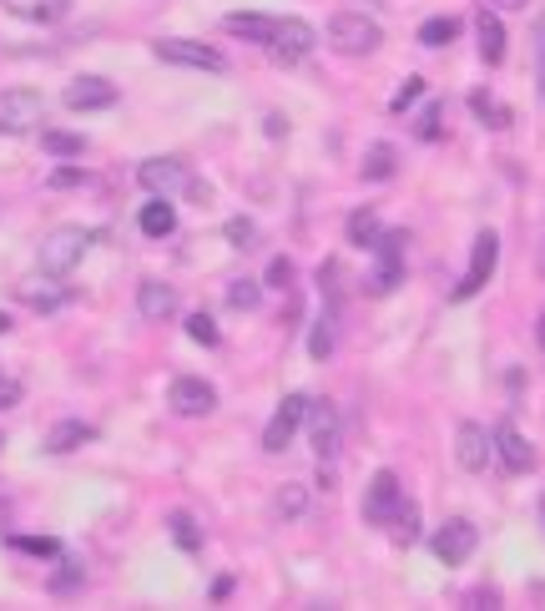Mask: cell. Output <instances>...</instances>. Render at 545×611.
Here are the masks:
<instances>
[{
  "mask_svg": "<svg viewBox=\"0 0 545 611\" xmlns=\"http://www.w3.org/2000/svg\"><path fill=\"white\" fill-rule=\"evenodd\" d=\"M96 233L92 228H76V223H66V228H51L46 238H41V253H36V264L46 278H72L76 268H82L86 248H92Z\"/></svg>",
  "mask_w": 545,
  "mask_h": 611,
  "instance_id": "6da1fadb",
  "label": "cell"
},
{
  "mask_svg": "<svg viewBox=\"0 0 545 611\" xmlns=\"http://www.w3.org/2000/svg\"><path fill=\"white\" fill-rule=\"evenodd\" d=\"M323 36H329V46L339 51V56H374V51L384 46L380 21H368L364 11H333Z\"/></svg>",
  "mask_w": 545,
  "mask_h": 611,
  "instance_id": "7a4b0ae2",
  "label": "cell"
},
{
  "mask_svg": "<svg viewBox=\"0 0 545 611\" xmlns=\"http://www.w3.org/2000/svg\"><path fill=\"white\" fill-rule=\"evenodd\" d=\"M46 101L36 86H6L0 92V137H25L31 127H41Z\"/></svg>",
  "mask_w": 545,
  "mask_h": 611,
  "instance_id": "3957f363",
  "label": "cell"
},
{
  "mask_svg": "<svg viewBox=\"0 0 545 611\" xmlns=\"http://www.w3.org/2000/svg\"><path fill=\"white\" fill-rule=\"evenodd\" d=\"M495 258H500V238H495V228H480L474 233V248H470V268H464V278L455 283V293H450V303H470L480 288L495 278Z\"/></svg>",
  "mask_w": 545,
  "mask_h": 611,
  "instance_id": "277c9868",
  "label": "cell"
},
{
  "mask_svg": "<svg viewBox=\"0 0 545 611\" xmlns=\"http://www.w3.org/2000/svg\"><path fill=\"white\" fill-rule=\"evenodd\" d=\"M404 238H409V233H384V238L374 243V268H368V278H364V293L384 299V293H394V288L404 283Z\"/></svg>",
  "mask_w": 545,
  "mask_h": 611,
  "instance_id": "5b68a950",
  "label": "cell"
},
{
  "mask_svg": "<svg viewBox=\"0 0 545 611\" xmlns=\"http://www.w3.org/2000/svg\"><path fill=\"white\" fill-rule=\"evenodd\" d=\"M303 430H309L313 455H319V460H323V470H329V465H333V455H339V444H344V420H339L333 399H309Z\"/></svg>",
  "mask_w": 545,
  "mask_h": 611,
  "instance_id": "8992f818",
  "label": "cell"
},
{
  "mask_svg": "<svg viewBox=\"0 0 545 611\" xmlns=\"http://www.w3.org/2000/svg\"><path fill=\"white\" fill-rule=\"evenodd\" d=\"M167 405H172V415H182V420H207L217 409V389H213V379H202V374H178V379L167 384Z\"/></svg>",
  "mask_w": 545,
  "mask_h": 611,
  "instance_id": "52a82bcc",
  "label": "cell"
},
{
  "mask_svg": "<svg viewBox=\"0 0 545 611\" xmlns=\"http://www.w3.org/2000/svg\"><path fill=\"white\" fill-rule=\"evenodd\" d=\"M313 25L303 21V15H278V31H272L268 41V56L278 61V66H303V61L313 56Z\"/></svg>",
  "mask_w": 545,
  "mask_h": 611,
  "instance_id": "ba28073f",
  "label": "cell"
},
{
  "mask_svg": "<svg viewBox=\"0 0 545 611\" xmlns=\"http://www.w3.org/2000/svg\"><path fill=\"white\" fill-rule=\"evenodd\" d=\"M137 182H142V192H152V197H172V192L197 187V178H192V168L182 157H147L142 168H137Z\"/></svg>",
  "mask_w": 545,
  "mask_h": 611,
  "instance_id": "9c48e42d",
  "label": "cell"
},
{
  "mask_svg": "<svg viewBox=\"0 0 545 611\" xmlns=\"http://www.w3.org/2000/svg\"><path fill=\"white\" fill-rule=\"evenodd\" d=\"M152 51L167 61V66H188V72H213V76L227 72V56H223V51H217V46H202V41L162 36V41H152Z\"/></svg>",
  "mask_w": 545,
  "mask_h": 611,
  "instance_id": "30bf717a",
  "label": "cell"
},
{
  "mask_svg": "<svg viewBox=\"0 0 545 611\" xmlns=\"http://www.w3.org/2000/svg\"><path fill=\"white\" fill-rule=\"evenodd\" d=\"M474 546H480V530H474V521H464V516H450L445 526H435V536H429V551H435L445 566H464L474 556Z\"/></svg>",
  "mask_w": 545,
  "mask_h": 611,
  "instance_id": "8fae6325",
  "label": "cell"
},
{
  "mask_svg": "<svg viewBox=\"0 0 545 611\" xmlns=\"http://www.w3.org/2000/svg\"><path fill=\"white\" fill-rule=\"evenodd\" d=\"M303 415H309V395H284L278 399L268 430H263V450H268V455H284L288 444H293V435L303 430Z\"/></svg>",
  "mask_w": 545,
  "mask_h": 611,
  "instance_id": "7c38bea8",
  "label": "cell"
},
{
  "mask_svg": "<svg viewBox=\"0 0 545 611\" xmlns=\"http://www.w3.org/2000/svg\"><path fill=\"white\" fill-rule=\"evenodd\" d=\"M490 460H495V440H490L485 425H474V420L455 425V465H460L464 475H480Z\"/></svg>",
  "mask_w": 545,
  "mask_h": 611,
  "instance_id": "4fadbf2b",
  "label": "cell"
},
{
  "mask_svg": "<svg viewBox=\"0 0 545 611\" xmlns=\"http://www.w3.org/2000/svg\"><path fill=\"white\" fill-rule=\"evenodd\" d=\"M490 440H495V460L510 470V475H531L535 460H541V455H535V444L525 440L515 420H500L495 430H490Z\"/></svg>",
  "mask_w": 545,
  "mask_h": 611,
  "instance_id": "5bb4252c",
  "label": "cell"
},
{
  "mask_svg": "<svg viewBox=\"0 0 545 611\" xmlns=\"http://www.w3.org/2000/svg\"><path fill=\"white\" fill-rule=\"evenodd\" d=\"M399 501H404L399 475H394V470H374V480H368V491H364V521L368 526H384Z\"/></svg>",
  "mask_w": 545,
  "mask_h": 611,
  "instance_id": "9a60e30c",
  "label": "cell"
},
{
  "mask_svg": "<svg viewBox=\"0 0 545 611\" xmlns=\"http://www.w3.org/2000/svg\"><path fill=\"white\" fill-rule=\"evenodd\" d=\"M61 101H66V107L72 111H101V107H111V101H117V86L107 82V76H72V86H66V92H61Z\"/></svg>",
  "mask_w": 545,
  "mask_h": 611,
  "instance_id": "2e32d148",
  "label": "cell"
},
{
  "mask_svg": "<svg viewBox=\"0 0 545 611\" xmlns=\"http://www.w3.org/2000/svg\"><path fill=\"white\" fill-rule=\"evenodd\" d=\"M137 313H142V319H152V324H167V319L178 313V288L147 278V283L137 288Z\"/></svg>",
  "mask_w": 545,
  "mask_h": 611,
  "instance_id": "e0dca14e",
  "label": "cell"
},
{
  "mask_svg": "<svg viewBox=\"0 0 545 611\" xmlns=\"http://www.w3.org/2000/svg\"><path fill=\"white\" fill-rule=\"evenodd\" d=\"M223 31L237 41H258V46H268L272 31H278V15H258V11H233L223 15Z\"/></svg>",
  "mask_w": 545,
  "mask_h": 611,
  "instance_id": "ac0fdd59",
  "label": "cell"
},
{
  "mask_svg": "<svg viewBox=\"0 0 545 611\" xmlns=\"http://www.w3.org/2000/svg\"><path fill=\"white\" fill-rule=\"evenodd\" d=\"M474 36H480V56H485V66H500L505 61V25H500V15L490 11H474Z\"/></svg>",
  "mask_w": 545,
  "mask_h": 611,
  "instance_id": "d6986e66",
  "label": "cell"
},
{
  "mask_svg": "<svg viewBox=\"0 0 545 611\" xmlns=\"http://www.w3.org/2000/svg\"><path fill=\"white\" fill-rule=\"evenodd\" d=\"M92 440H96V430L86 420H61V425H51L46 450L51 455H72V450H82V444H92Z\"/></svg>",
  "mask_w": 545,
  "mask_h": 611,
  "instance_id": "ffe728a7",
  "label": "cell"
},
{
  "mask_svg": "<svg viewBox=\"0 0 545 611\" xmlns=\"http://www.w3.org/2000/svg\"><path fill=\"white\" fill-rule=\"evenodd\" d=\"M137 228H142L147 238H172V233H178V213H172L167 197H147V207L137 213Z\"/></svg>",
  "mask_w": 545,
  "mask_h": 611,
  "instance_id": "44dd1931",
  "label": "cell"
},
{
  "mask_svg": "<svg viewBox=\"0 0 545 611\" xmlns=\"http://www.w3.org/2000/svg\"><path fill=\"white\" fill-rule=\"evenodd\" d=\"M0 6H6L15 21L51 25V21H61V15H66V6H72V0H0Z\"/></svg>",
  "mask_w": 545,
  "mask_h": 611,
  "instance_id": "7402d4cb",
  "label": "cell"
},
{
  "mask_svg": "<svg viewBox=\"0 0 545 611\" xmlns=\"http://www.w3.org/2000/svg\"><path fill=\"white\" fill-rule=\"evenodd\" d=\"M394 172H399V152H394V142H374L364 152V162H359V178L364 182H389Z\"/></svg>",
  "mask_w": 545,
  "mask_h": 611,
  "instance_id": "603a6c76",
  "label": "cell"
},
{
  "mask_svg": "<svg viewBox=\"0 0 545 611\" xmlns=\"http://www.w3.org/2000/svg\"><path fill=\"white\" fill-rule=\"evenodd\" d=\"M384 530L394 536V546H399V551H404V546H415V540H419V505L404 495V501L394 505V516L384 521Z\"/></svg>",
  "mask_w": 545,
  "mask_h": 611,
  "instance_id": "cb8c5ba5",
  "label": "cell"
},
{
  "mask_svg": "<svg viewBox=\"0 0 545 611\" xmlns=\"http://www.w3.org/2000/svg\"><path fill=\"white\" fill-rule=\"evenodd\" d=\"M470 111H474L480 121H485L490 132H505L510 121H515V111H510L505 101H495V96H490L485 86H474V92H470Z\"/></svg>",
  "mask_w": 545,
  "mask_h": 611,
  "instance_id": "d4e9b609",
  "label": "cell"
},
{
  "mask_svg": "<svg viewBox=\"0 0 545 611\" xmlns=\"http://www.w3.org/2000/svg\"><path fill=\"white\" fill-rule=\"evenodd\" d=\"M344 238L354 243V248H374V243L384 238V223H380V213H374V207H359V213H349V223H344Z\"/></svg>",
  "mask_w": 545,
  "mask_h": 611,
  "instance_id": "484cf974",
  "label": "cell"
},
{
  "mask_svg": "<svg viewBox=\"0 0 545 611\" xmlns=\"http://www.w3.org/2000/svg\"><path fill=\"white\" fill-rule=\"evenodd\" d=\"M333 339H339V309H329V303H323V313L313 319V334H309V354H313V360H329Z\"/></svg>",
  "mask_w": 545,
  "mask_h": 611,
  "instance_id": "4316f807",
  "label": "cell"
},
{
  "mask_svg": "<svg viewBox=\"0 0 545 611\" xmlns=\"http://www.w3.org/2000/svg\"><path fill=\"white\" fill-rule=\"evenodd\" d=\"M21 299L31 303V309H41V313H56L61 303L72 299V293L61 288V278H51V283H25V288H21Z\"/></svg>",
  "mask_w": 545,
  "mask_h": 611,
  "instance_id": "83f0119b",
  "label": "cell"
},
{
  "mask_svg": "<svg viewBox=\"0 0 545 611\" xmlns=\"http://www.w3.org/2000/svg\"><path fill=\"white\" fill-rule=\"evenodd\" d=\"M167 530H172V546H178V551H192V556L202 551V526L188 516V511H172V516H167Z\"/></svg>",
  "mask_w": 545,
  "mask_h": 611,
  "instance_id": "f1b7e54d",
  "label": "cell"
},
{
  "mask_svg": "<svg viewBox=\"0 0 545 611\" xmlns=\"http://www.w3.org/2000/svg\"><path fill=\"white\" fill-rule=\"evenodd\" d=\"M460 31H464V25L455 21V15H429V21L419 25V46H429V51H435V46H450Z\"/></svg>",
  "mask_w": 545,
  "mask_h": 611,
  "instance_id": "f546056e",
  "label": "cell"
},
{
  "mask_svg": "<svg viewBox=\"0 0 545 611\" xmlns=\"http://www.w3.org/2000/svg\"><path fill=\"white\" fill-rule=\"evenodd\" d=\"M303 511H309V491H303V485H278V495H272V516L298 521Z\"/></svg>",
  "mask_w": 545,
  "mask_h": 611,
  "instance_id": "4dcf8cb0",
  "label": "cell"
},
{
  "mask_svg": "<svg viewBox=\"0 0 545 611\" xmlns=\"http://www.w3.org/2000/svg\"><path fill=\"white\" fill-rule=\"evenodd\" d=\"M258 283H253V278H233V283H227V309H237V313H253L258 309Z\"/></svg>",
  "mask_w": 545,
  "mask_h": 611,
  "instance_id": "1f68e13d",
  "label": "cell"
},
{
  "mask_svg": "<svg viewBox=\"0 0 545 611\" xmlns=\"http://www.w3.org/2000/svg\"><path fill=\"white\" fill-rule=\"evenodd\" d=\"M6 546L21 556H61V540L56 536H6Z\"/></svg>",
  "mask_w": 545,
  "mask_h": 611,
  "instance_id": "d6a6232c",
  "label": "cell"
},
{
  "mask_svg": "<svg viewBox=\"0 0 545 611\" xmlns=\"http://www.w3.org/2000/svg\"><path fill=\"white\" fill-rule=\"evenodd\" d=\"M41 147H46L51 157H82L86 137L82 132H46V137H41Z\"/></svg>",
  "mask_w": 545,
  "mask_h": 611,
  "instance_id": "836d02e7",
  "label": "cell"
},
{
  "mask_svg": "<svg viewBox=\"0 0 545 611\" xmlns=\"http://www.w3.org/2000/svg\"><path fill=\"white\" fill-rule=\"evenodd\" d=\"M188 339H197L202 349L223 344V334H217V324H213V313H188Z\"/></svg>",
  "mask_w": 545,
  "mask_h": 611,
  "instance_id": "e575fe53",
  "label": "cell"
},
{
  "mask_svg": "<svg viewBox=\"0 0 545 611\" xmlns=\"http://www.w3.org/2000/svg\"><path fill=\"white\" fill-rule=\"evenodd\" d=\"M439 132H445V107L435 101V107H425V117L415 121V137H419V142H435Z\"/></svg>",
  "mask_w": 545,
  "mask_h": 611,
  "instance_id": "d590c367",
  "label": "cell"
},
{
  "mask_svg": "<svg viewBox=\"0 0 545 611\" xmlns=\"http://www.w3.org/2000/svg\"><path fill=\"white\" fill-rule=\"evenodd\" d=\"M419 96H425V76H409V82H404V86H399V92H394L389 111H394V117H399V111H409V107H415Z\"/></svg>",
  "mask_w": 545,
  "mask_h": 611,
  "instance_id": "8d00e7d4",
  "label": "cell"
},
{
  "mask_svg": "<svg viewBox=\"0 0 545 611\" xmlns=\"http://www.w3.org/2000/svg\"><path fill=\"white\" fill-rule=\"evenodd\" d=\"M535 96L545 101V15L535 21Z\"/></svg>",
  "mask_w": 545,
  "mask_h": 611,
  "instance_id": "74e56055",
  "label": "cell"
},
{
  "mask_svg": "<svg viewBox=\"0 0 545 611\" xmlns=\"http://www.w3.org/2000/svg\"><path fill=\"white\" fill-rule=\"evenodd\" d=\"M223 233H227V243H233V248H253V223H248V217H233Z\"/></svg>",
  "mask_w": 545,
  "mask_h": 611,
  "instance_id": "f35d334b",
  "label": "cell"
},
{
  "mask_svg": "<svg viewBox=\"0 0 545 611\" xmlns=\"http://www.w3.org/2000/svg\"><path fill=\"white\" fill-rule=\"evenodd\" d=\"M82 182H86V172H82V168H56V172H51V187H56V192L82 187Z\"/></svg>",
  "mask_w": 545,
  "mask_h": 611,
  "instance_id": "ab89813d",
  "label": "cell"
},
{
  "mask_svg": "<svg viewBox=\"0 0 545 611\" xmlns=\"http://www.w3.org/2000/svg\"><path fill=\"white\" fill-rule=\"evenodd\" d=\"M293 283V264H288V258H272L268 264V288H288Z\"/></svg>",
  "mask_w": 545,
  "mask_h": 611,
  "instance_id": "60d3db41",
  "label": "cell"
},
{
  "mask_svg": "<svg viewBox=\"0 0 545 611\" xmlns=\"http://www.w3.org/2000/svg\"><path fill=\"white\" fill-rule=\"evenodd\" d=\"M72 587H82V566H61V576L51 581V591H72Z\"/></svg>",
  "mask_w": 545,
  "mask_h": 611,
  "instance_id": "b9f144b4",
  "label": "cell"
},
{
  "mask_svg": "<svg viewBox=\"0 0 545 611\" xmlns=\"http://www.w3.org/2000/svg\"><path fill=\"white\" fill-rule=\"evenodd\" d=\"M11 405H21V384L0 374V409H11Z\"/></svg>",
  "mask_w": 545,
  "mask_h": 611,
  "instance_id": "7bdbcfd3",
  "label": "cell"
},
{
  "mask_svg": "<svg viewBox=\"0 0 545 611\" xmlns=\"http://www.w3.org/2000/svg\"><path fill=\"white\" fill-rule=\"evenodd\" d=\"M464 607H500V597H495V591H470Z\"/></svg>",
  "mask_w": 545,
  "mask_h": 611,
  "instance_id": "ee69618b",
  "label": "cell"
},
{
  "mask_svg": "<svg viewBox=\"0 0 545 611\" xmlns=\"http://www.w3.org/2000/svg\"><path fill=\"white\" fill-rule=\"evenodd\" d=\"M227 597H233V576H217V581H213V601H227Z\"/></svg>",
  "mask_w": 545,
  "mask_h": 611,
  "instance_id": "f6af8a7d",
  "label": "cell"
},
{
  "mask_svg": "<svg viewBox=\"0 0 545 611\" xmlns=\"http://www.w3.org/2000/svg\"><path fill=\"white\" fill-rule=\"evenodd\" d=\"M490 11H525V6H531V0H485Z\"/></svg>",
  "mask_w": 545,
  "mask_h": 611,
  "instance_id": "bcb514c9",
  "label": "cell"
},
{
  "mask_svg": "<svg viewBox=\"0 0 545 611\" xmlns=\"http://www.w3.org/2000/svg\"><path fill=\"white\" fill-rule=\"evenodd\" d=\"M263 132H268V137H284V132H288V121H284V117H268V121H263Z\"/></svg>",
  "mask_w": 545,
  "mask_h": 611,
  "instance_id": "7dc6e473",
  "label": "cell"
},
{
  "mask_svg": "<svg viewBox=\"0 0 545 611\" xmlns=\"http://www.w3.org/2000/svg\"><path fill=\"white\" fill-rule=\"evenodd\" d=\"M535 339H541V349H545V309H541V324H535Z\"/></svg>",
  "mask_w": 545,
  "mask_h": 611,
  "instance_id": "c3c4849f",
  "label": "cell"
},
{
  "mask_svg": "<svg viewBox=\"0 0 545 611\" xmlns=\"http://www.w3.org/2000/svg\"><path fill=\"white\" fill-rule=\"evenodd\" d=\"M0 334H11V313H0Z\"/></svg>",
  "mask_w": 545,
  "mask_h": 611,
  "instance_id": "681fc988",
  "label": "cell"
},
{
  "mask_svg": "<svg viewBox=\"0 0 545 611\" xmlns=\"http://www.w3.org/2000/svg\"><path fill=\"white\" fill-rule=\"evenodd\" d=\"M541 521H545V495H541Z\"/></svg>",
  "mask_w": 545,
  "mask_h": 611,
  "instance_id": "f907efd6",
  "label": "cell"
}]
</instances>
